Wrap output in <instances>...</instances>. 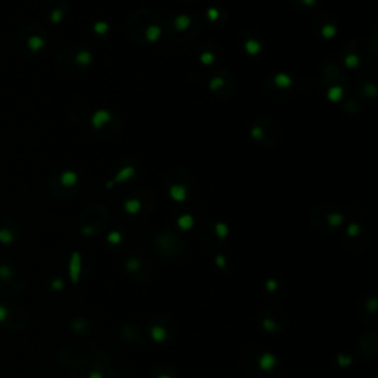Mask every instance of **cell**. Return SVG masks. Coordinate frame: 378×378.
<instances>
[{"label": "cell", "instance_id": "cell-1", "mask_svg": "<svg viewBox=\"0 0 378 378\" xmlns=\"http://www.w3.org/2000/svg\"><path fill=\"white\" fill-rule=\"evenodd\" d=\"M124 272L135 282H148L152 276L149 259H143L139 253L130 254L124 262Z\"/></svg>", "mask_w": 378, "mask_h": 378}, {"label": "cell", "instance_id": "cell-2", "mask_svg": "<svg viewBox=\"0 0 378 378\" xmlns=\"http://www.w3.org/2000/svg\"><path fill=\"white\" fill-rule=\"evenodd\" d=\"M285 315L278 307H263L260 310V325L268 334H279L284 331Z\"/></svg>", "mask_w": 378, "mask_h": 378}, {"label": "cell", "instance_id": "cell-3", "mask_svg": "<svg viewBox=\"0 0 378 378\" xmlns=\"http://www.w3.org/2000/svg\"><path fill=\"white\" fill-rule=\"evenodd\" d=\"M357 310L360 318L369 324V319H372V325L377 324V312H378V300L375 293H368L362 297L360 303L357 304Z\"/></svg>", "mask_w": 378, "mask_h": 378}, {"label": "cell", "instance_id": "cell-4", "mask_svg": "<svg viewBox=\"0 0 378 378\" xmlns=\"http://www.w3.org/2000/svg\"><path fill=\"white\" fill-rule=\"evenodd\" d=\"M357 353L362 359H374L378 354V337L375 332H365L357 341Z\"/></svg>", "mask_w": 378, "mask_h": 378}, {"label": "cell", "instance_id": "cell-5", "mask_svg": "<svg viewBox=\"0 0 378 378\" xmlns=\"http://www.w3.org/2000/svg\"><path fill=\"white\" fill-rule=\"evenodd\" d=\"M148 332L152 338L154 343L157 344H162L165 343L168 338H170V328L167 326V324H164V321H160V319H154L151 324H149V328H148Z\"/></svg>", "mask_w": 378, "mask_h": 378}, {"label": "cell", "instance_id": "cell-6", "mask_svg": "<svg viewBox=\"0 0 378 378\" xmlns=\"http://www.w3.org/2000/svg\"><path fill=\"white\" fill-rule=\"evenodd\" d=\"M256 366L262 374H270L279 366V359L272 351H262L256 359Z\"/></svg>", "mask_w": 378, "mask_h": 378}, {"label": "cell", "instance_id": "cell-7", "mask_svg": "<svg viewBox=\"0 0 378 378\" xmlns=\"http://www.w3.org/2000/svg\"><path fill=\"white\" fill-rule=\"evenodd\" d=\"M158 251L162 257L174 259L176 257V240L171 234H161L157 240Z\"/></svg>", "mask_w": 378, "mask_h": 378}, {"label": "cell", "instance_id": "cell-8", "mask_svg": "<svg viewBox=\"0 0 378 378\" xmlns=\"http://www.w3.org/2000/svg\"><path fill=\"white\" fill-rule=\"evenodd\" d=\"M120 337L132 344H140L143 343V334L140 331V328L136 324H124L120 328Z\"/></svg>", "mask_w": 378, "mask_h": 378}, {"label": "cell", "instance_id": "cell-9", "mask_svg": "<svg viewBox=\"0 0 378 378\" xmlns=\"http://www.w3.org/2000/svg\"><path fill=\"white\" fill-rule=\"evenodd\" d=\"M81 278V256L79 251H74L70 257V279L73 284H79Z\"/></svg>", "mask_w": 378, "mask_h": 378}, {"label": "cell", "instance_id": "cell-10", "mask_svg": "<svg viewBox=\"0 0 378 378\" xmlns=\"http://www.w3.org/2000/svg\"><path fill=\"white\" fill-rule=\"evenodd\" d=\"M71 331L76 335H86L90 331V322L86 318H76L71 321Z\"/></svg>", "mask_w": 378, "mask_h": 378}, {"label": "cell", "instance_id": "cell-11", "mask_svg": "<svg viewBox=\"0 0 378 378\" xmlns=\"http://www.w3.org/2000/svg\"><path fill=\"white\" fill-rule=\"evenodd\" d=\"M109 120H111V112L107 109H99L92 115V126L95 129H101L107 123H109Z\"/></svg>", "mask_w": 378, "mask_h": 378}, {"label": "cell", "instance_id": "cell-12", "mask_svg": "<svg viewBox=\"0 0 378 378\" xmlns=\"http://www.w3.org/2000/svg\"><path fill=\"white\" fill-rule=\"evenodd\" d=\"M171 200H174L176 203H183L188 197V191L186 188L182 186V185H173L170 186V191H168Z\"/></svg>", "mask_w": 378, "mask_h": 378}, {"label": "cell", "instance_id": "cell-13", "mask_svg": "<svg viewBox=\"0 0 378 378\" xmlns=\"http://www.w3.org/2000/svg\"><path fill=\"white\" fill-rule=\"evenodd\" d=\"M135 173H136V170H135V167L133 165H126V167H123L117 174H115V177H114V185L115 183H121V182H126V180H129L130 177H133L135 176Z\"/></svg>", "mask_w": 378, "mask_h": 378}, {"label": "cell", "instance_id": "cell-14", "mask_svg": "<svg viewBox=\"0 0 378 378\" xmlns=\"http://www.w3.org/2000/svg\"><path fill=\"white\" fill-rule=\"evenodd\" d=\"M161 34H162V30H161V27L157 26V24H152V26H149V27L145 30V37H146V40H148L149 43L158 42V40L161 39Z\"/></svg>", "mask_w": 378, "mask_h": 378}, {"label": "cell", "instance_id": "cell-15", "mask_svg": "<svg viewBox=\"0 0 378 378\" xmlns=\"http://www.w3.org/2000/svg\"><path fill=\"white\" fill-rule=\"evenodd\" d=\"M176 223H177V228H179V229H182V231H189V229L194 228L195 220H194V217H192L191 215H182L180 217H177Z\"/></svg>", "mask_w": 378, "mask_h": 378}, {"label": "cell", "instance_id": "cell-16", "mask_svg": "<svg viewBox=\"0 0 378 378\" xmlns=\"http://www.w3.org/2000/svg\"><path fill=\"white\" fill-rule=\"evenodd\" d=\"M273 81H275V84H276L279 89H288V87L293 84V79H291L288 74H285V73H278V74H275Z\"/></svg>", "mask_w": 378, "mask_h": 378}, {"label": "cell", "instance_id": "cell-17", "mask_svg": "<svg viewBox=\"0 0 378 378\" xmlns=\"http://www.w3.org/2000/svg\"><path fill=\"white\" fill-rule=\"evenodd\" d=\"M326 223L331 228H340L344 223V216L340 212H331L326 216Z\"/></svg>", "mask_w": 378, "mask_h": 378}, {"label": "cell", "instance_id": "cell-18", "mask_svg": "<svg viewBox=\"0 0 378 378\" xmlns=\"http://www.w3.org/2000/svg\"><path fill=\"white\" fill-rule=\"evenodd\" d=\"M244 48H245V52H247L250 56H256V55H259L260 51H262L260 42H257V40H254V39H248V40L244 43Z\"/></svg>", "mask_w": 378, "mask_h": 378}, {"label": "cell", "instance_id": "cell-19", "mask_svg": "<svg viewBox=\"0 0 378 378\" xmlns=\"http://www.w3.org/2000/svg\"><path fill=\"white\" fill-rule=\"evenodd\" d=\"M354 362V357L351 354H347V353H338L335 356V363L337 366L340 368H350Z\"/></svg>", "mask_w": 378, "mask_h": 378}, {"label": "cell", "instance_id": "cell-20", "mask_svg": "<svg viewBox=\"0 0 378 378\" xmlns=\"http://www.w3.org/2000/svg\"><path fill=\"white\" fill-rule=\"evenodd\" d=\"M140 209H142V204H140L139 200L132 198V200H127V201L124 203V210H126V213H129V215H137V213L140 212Z\"/></svg>", "mask_w": 378, "mask_h": 378}, {"label": "cell", "instance_id": "cell-21", "mask_svg": "<svg viewBox=\"0 0 378 378\" xmlns=\"http://www.w3.org/2000/svg\"><path fill=\"white\" fill-rule=\"evenodd\" d=\"M189 26H191V17L188 15H179L174 18V27L179 31H185Z\"/></svg>", "mask_w": 378, "mask_h": 378}, {"label": "cell", "instance_id": "cell-22", "mask_svg": "<svg viewBox=\"0 0 378 378\" xmlns=\"http://www.w3.org/2000/svg\"><path fill=\"white\" fill-rule=\"evenodd\" d=\"M215 234L219 240H226L229 235V226L223 222H217L215 225Z\"/></svg>", "mask_w": 378, "mask_h": 378}, {"label": "cell", "instance_id": "cell-23", "mask_svg": "<svg viewBox=\"0 0 378 378\" xmlns=\"http://www.w3.org/2000/svg\"><path fill=\"white\" fill-rule=\"evenodd\" d=\"M77 180H79V177L74 171H65L61 177V182L65 186H74L77 183Z\"/></svg>", "mask_w": 378, "mask_h": 378}, {"label": "cell", "instance_id": "cell-24", "mask_svg": "<svg viewBox=\"0 0 378 378\" xmlns=\"http://www.w3.org/2000/svg\"><path fill=\"white\" fill-rule=\"evenodd\" d=\"M76 59H77V62H79L80 65H89V64L92 62L93 56H92V54H90L89 51H81V52L77 54Z\"/></svg>", "mask_w": 378, "mask_h": 378}, {"label": "cell", "instance_id": "cell-25", "mask_svg": "<svg viewBox=\"0 0 378 378\" xmlns=\"http://www.w3.org/2000/svg\"><path fill=\"white\" fill-rule=\"evenodd\" d=\"M321 34H322L324 39H332L337 34V27L334 24H326V26L322 27Z\"/></svg>", "mask_w": 378, "mask_h": 378}, {"label": "cell", "instance_id": "cell-26", "mask_svg": "<svg viewBox=\"0 0 378 378\" xmlns=\"http://www.w3.org/2000/svg\"><path fill=\"white\" fill-rule=\"evenodd\" d=\"M121 241H123V235L118 231H112L107 235V243L111 245H118V244H121Z\"/></svg>", "mask_w": 378, "mask_h": 378}, {"label": "cell", "instance_id": "cell-27", "mask_svg": "<svg viewBox=\"0 0 378 378\" xmlns=\"http://www.w3.org/2000/svg\"><path fill=\"white\" fill-rule=\"evenodd\" d=\"M265 288H266V291H268L269 294H273V293H276L278 288H279V281H278L276 278H268L266 282H265Z\"/></svg>", "mask_w": 378, "mask_h": 378}, {"label": "cell", "instance_id": "cell-28", "mask_svg": "<svg viewBox=\"0 0 378 378\" xmlns=\"http://www.w3.org/2000/svg\"><path fill=\"white\" fill-rule=\"evenodd\" d=\"M360 232H362V228L357 223H350L346 229V234L349 238H357L360 235Z\"/></svg>", "mask_w": 378, "mask_h": 378}, {"label": "cell", "instance_id": "cell-29", "mask_svg": "<svg viewBox=\"0 0 378 378\" xmlns=\"http://www.w3.org/2000/svg\"><path fill=\"white\" fill-rule=\"evenodd\" d=\"M341 96H343V89L341 87L335 86V87H331L328 90V99L332 101V102H338L341 99Z\"/></svg>", "mask_w": 378, "mask_h": 378}, {"label": "cell", "instance_id": "cell-30", "mask_svg": "<svg viewBox=\"0 0 378 378\" xmlns=\"http://www.w3.org/2000/svg\"><path fill=\"white\" fill-rule=\"evenodd\" d=\"M105 371H107L105 366H96L89 371L86 378H105Z\"/></svg>", "mask_w": 378, "mask_h": 378}, {"label": "cell", "instance_id": "cell-31", "mask_svg": "<svg viewBox=\"0 0 378 378\" xmlns=\"http://www.w3.org/2000/svg\"><path fill=\"white\" fill-rule=\"evenodd\" d=\"M108 30H109V24L105 23V21L95 23V26H93V31H95L96 34H107Z\"/></svg>", "mask_w": 378, "mask_h": 378}, {"label": "cell", "instance_id": "cell-32", "mask_svg": "<svg viewBox=\"0 0 378 378\" xmlns=\"http://www.w3.org/2000/svg\"><path fill=\"white\" fill-rule=\"evenodd\" d=\"M344 64H346V67H347V68H356V67L359 65V58H357L354 54H350V55H347V56H346Z\"/></svg>", "mask_w": 378, "mask_h": 378}, {"label": "cell", "instance_id": "cell-33", "mask_svg": "<svg viewBox=\"0 0 378 378\" xmlns=\"http://www.w3.org/2000/svg\"><path fill=\"white\" fill-rule=\"evenodd\" d=\"M223 84H225V80H223L222 77H213V79L210 80V83H209V86H210L212 90H219V89L223 87Z\"/></svg>", "mask_w": 378, "mask_h": 378}, {"label": "cell", "instance_id": "cell-34", "mask_svg": "<svg viewBox=\"0 0 378 378\" xmlns=\"http://www.w3.org/2000/svg\"><path fill=\"white\" fill-rule=\"evenodd\" d=\"M200 61H201V64H204V65H210V64L215 62V55H213L212 52H204V54H201Z\"/></svg>", "mask_w": 378, "mask_h": 378}, {"label": "cell", "instance_id": "cell-35", "mask_svg": "<svg viewBox=\"0 0 378 378\" xmlns=\"http://www.w3.org/2000/svg\"><path fill=\"white\" fill-rule=\"evenodd\" d=\"M215 265H216L219 269H225V268H226V265H228V259H226V256H225V254H217V256L215 257Z\"/></svg>", "mask_w": 378, "mask_h": 378}, {"label": "cell", "instance_id": "cell-36", "mask_svg": "<svg viewBox=\"0 0 378 378\" xmlns=\"http://www.w3.org/2000/svg\"><path fill=\"white\" fill-rule=\"evenodd\" d=\"M251 137L256 139V140H260L263 137V129L260 126H254L251 129Z\"/></svg>", "mask_w": 378, "mask_h": 378}, {"label": "cell", "instance_id": "cell-37", "mask_svg": "<svg viewBox=\"0 0 378 378\" xmlns=\"http://www.w3.org/2000/svg\"><path fill=\"white\" fill-rule=\"evenodd\" d=\"M207 17H209L210 21H217L219 17H220V14H219V11H217L216 8H210V9L207 11Z\"/></svg>", "mask_w": 378, "mask_h": 378}, {"label": "cell", "instance_id": "cell-38", "mask_svg": "<svg viewBox=\"0 0 378 378\" xmlns=\"http://www.w3.org/2000/svg\"><path fill=\"white\" fill-rule=\"evenodd\" d=\"M51 287H52L54 290H61V288L64 287V282H62V279H55Z\"/></svg>", "mask_w": 378, "mask_h": 378}, {"label": "cell", "instance_id": "cell-39", "mask_svg": "<svg viewBox=\"0 0 378 378\" xmlns=\"http://www.w3.org/2000/svg\"><path fill=\"white\" fill-rule=\"evenodd\" d=\"M300 2H301L304 6H307V8H312V6H315V5H316L318 0H300Z\"/></svg>", "mask_w": 378, "mask_h": 378}, {"label": "cell", "instance_id": "cell-40", "mask_svg": "<svg viewBox=\"0 0 378 378\" xmlns=\"http://www.w3.org/2000/svg\"><path fill=\"white\" fill-rule=\"evenodd\" d=\"M61 18H62V12H59V11H56V12L52 15V21H54V23H59Z\"/></svg>", "mask_w": 378, "mask_h": 378}, {"label": "cell", "instance_id": "cell-41", "mask_svg": "<svg viewBox=\"0 0 378 378\" xmlns=\"http://www.w3.org/2000/svg\"><path fill=\"white\" fill-rule=\"evenodd\" d=\"M155 378H174V377L171 374H168V372H161V374L155 375Z\"/></svg>", "mask_w": 378, "mask_h": 378}]
</instances>
